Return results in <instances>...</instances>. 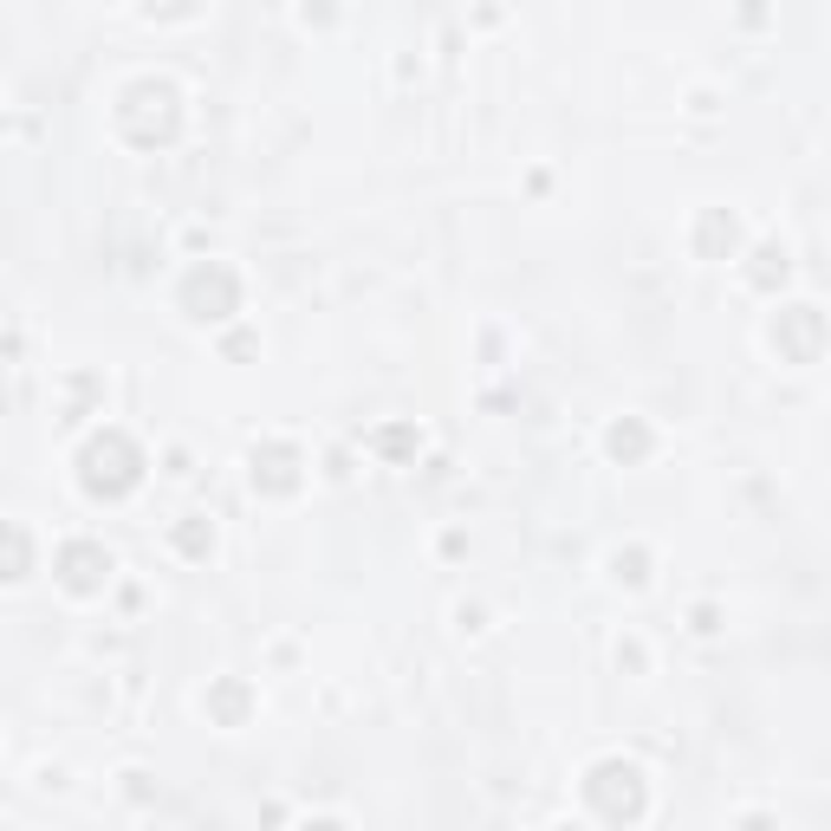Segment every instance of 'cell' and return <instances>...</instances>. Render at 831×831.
Returning <instances> with one entry per match:
<instances>
[{
    "instance_id": "obj_4",
    "label": "cell",
    "mask_w": 831,
    "mask_h": 831,
    "mask_svg": "<svg viewBox=\"0 0 831 831\" xmlns=\"http://www.w3.org/2000/svg\"><path fill=\"white\" fill-rule=\"evenodd\" d=\"M98 572H111V559H104L98 546H72V552H65V579H72L79 591L98 585Z\"/></svg>"
},
{
    "instance_id": "obj_1",
    "label": "cell",
    "mask_w": 831,
    "mask_h": 831,
    "mask_svg": "<svg viewBox=\"0 0 831 831\" xmlns=\"http://www.w3.org/2000/svg\"><path fill=\"white\" fill-rule=\"evenodd\" d=\"M591 799L611 812V819H631L636 806H643V786H636V767H598V780H591Z\"/></svg>"
},
{
    "instance_id": "obj_2",
    "label": "cell",
    "mask_w": 831,
    "mask_h": 831,
    "mask_svg": "<svg viewBox=\"0 0 831 831\" xmlns=\"http://www.w3.org/2000/svg\"><path fill=\"white\" fill-rule=\"evenodd\" d=\"M780 325H792V332H773V339H792V357L812 364V357H819V312H812V305H792V312H780Z\"/></svg>"
},
{
    "instance_id": "obj_3",
    "label": "cell",
    "mask_w": 831,
    "mask_h": 831,
    "mask_svg": "<svg viewBox=\"0 0 831 831\" xmlns=\"http://www.w3.org/2000/svg\"><path fill=\"white\" fill-rule=\"evenodd\" d=\"M189 305H215L208 319H221V312L235 305V280H228L221 267H215V273H196V280H189Z\"/></svg>"
},
{
    "instance_id": "obj_5",
    "label": "cell",
    "mask_w": 831,
    "mask_h": 831,
    "mask_svg": "<svg viewBox=\"0 0 831 831\" xmlns=\"http://www.w3.org/2000/svg\"><path fill=\"white\" fill-rule=\"evenodd\" d=\"M20 572H27V533L0 527V579H20Z\"/></svg>"
}]
</instances>
